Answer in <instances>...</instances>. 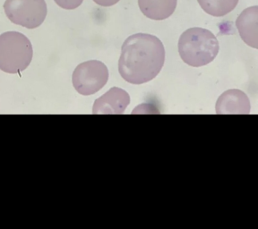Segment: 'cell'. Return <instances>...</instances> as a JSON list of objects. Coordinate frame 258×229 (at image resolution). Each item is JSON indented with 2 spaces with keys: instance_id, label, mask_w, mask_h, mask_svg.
<instances>
[{
  "instance_id": "277c9868",
  "label": "cell",
  "mask_w": 258,
  "mask_h": 229,
  "mask_svg": "<svg viewBox=\"0 0 258 229\" xmlns=\"http://www.w3.org/2000/svg\"><path fill=\"white\" fill-rule=\"evenodd\" d=\"M4 11L13 24L35 29L43 24L48 7L45 0H6Z\"/></svg>"
},
{
  "instance_id": "52a82bcc",
  "label": "cell",
  "mask_w": 258,
  "mask_h": 229,
  "mask_svg": "<svg viewBox=\"0 0 258 229\" xmlns=\"http://www.w3.org/2000/svg\"><path fill=\"white\" fill-rule=\"evenodd\" d=\"M250 112V101L245 93L239 90H229L222 93L216 103L217 114H244Z\"/></svg>"
},
{
  "instance_id": "ba28073f",
  "label": "cell",
  "mask_w": 258,
  "mask_h": 229,
  "mask_svg": "<svg viewBox=\"0 0 258 229\" xmlns=\"http://www.w3.org/2000/svg\"><path fill=\"white\" fill-rule=\"evenodd\" d=\"M242 40L252 48H258V7H250L242 11L236 20Z\"/></svg>"
},
{
  "instance_id": "8fae6325",
  "label": "cell",
  "mask_w": 258,
  "mask_h": 229,
  "mask_svg": "<svg viewBox=\"0 0 258 229\" xmlns=\"http://www.w3.org/2000/svg\"><path fill=\"white\" fill-rule=\"evenodd\" d=\"M59 8L64 10H74L83 4L84 0H54Z\"/></svg>"
},
{
  "instance_id": "5b68a950",
  "label": "cell",
  "mask_w": 258,
  "mask_h": 229,
  "mask_svg": "<svg viewBox=\"0 0 258 229\" xmlns=\"http://www.w3.org/2000/svg\"><path fill=\"white\" fill-rule=\"evenodd\" d=\"M72 79L77 93L89 96L98 93L108 83L109 70L101 61H86L75 69Z\"/></svg>"
},
{
  "instance_id": "8992f818",
  "label": "cell",
  "mask_w": 258,
  "mask_h": 229,
  "mask_svg": "<svg viewBox=\"0 0 258 229\" xmlns=\"http://www.w3.org/2000/svg\"><path fill=\"white\" fill-rule=\"evenodd\" d=\"M130 103V97L125 90L113 87L103 96L97 99L93 105V114H115L125 112Z\"/></svg>"
},
{
  "instance_id": "30bf717a",
  "label": "cell",
  "mask_w": 258,
  "mask_h": 229,
  "mask_svg": "<svg viewBox=\"0 0 258 229\" xmlns=\"http://www.w3.org/2000/svg\"><path fill=\"white\" fill-rule=\"evenodd\" d=\"M202 9L210 16L222 17L232 12L238 0H198Z\"/></svg>"
},
{
  "instance_id": "7c38bea8",
  "label": "cell",
  "mask_w": 258,
  "mask_h": 229,
  "mask_svg": "<svg viewBox=\"0 0 258 229\" xmlns=\"http://www.w3.org/2000/svg\"><path fill=\"white\" fill-rule=\"evenodd\" d=\"M93 1L98 6L109 8V7H112L114 5L117 4L120 0H93Z\"/></svg>"
},
{
  "instance_id": "7a4b0ae2",
  "label": "cell",
  "mask_w": 258,
  "mask_h": 229,
  "mask_svg": "<svg viewBox=\"0 0 258 229\" xmlns=\"http://www.w3.org/2000/svg\"><path fill=\"white\" fill-rule=\"evenodd\" d=\"M178 53L185 64L200 67L217 56L220 45L214 33L206 29L194 27L183 32L178 40Z\"/></svg>"
},
{
  "instance_id": "6da1fadb",
  "label": "cell",
  "mask_w": 258,
  "mask_h": 229,
  "mask_svg": "<svg viewBox=\"0 0 258 229\" xmlns=\"http://www.w3.org/2000/svg\"><path fill=\"white\" fill-rule=\"evenodd\" d=\"M165 62V48L161 40L148 33L129 36L121 48L118 72L132 85H143L157 77Z\"/></svg>"
},
{
  "instance_id": "3957f363",
  "label": "cell",
  "mask_w": 258,
  "mask_h": 229,
  "mask_svg": "<svg viewBox=\"0 0 258 229\" xmlns=\"http://www.w3.org/2000/svg\"><path fill=\"white\" fill-rule=\"evenodd\" d=\"M33 55L31 41L23 33L7 32L0 35V70L19 73L31 64Z\"/></svg>"
},
{
  "instance_id": "9c48e42d",
  "label": "cell",
  "mask_w": 258,
  "mask_h": 229,
  "mask_svg": "<svg viewBox=\"0 0 258 229\" xmlns=\"http://www.w3.org/2000/svg\"><path fill=\"white\" fill-rule=\"evenodd\" d=\"M177 0H138V6L144 16L152 20H165L172 16Z\"/></svg>"
}]
</instances>
